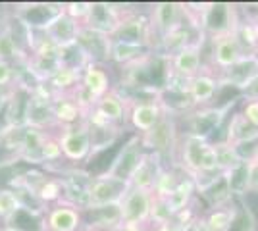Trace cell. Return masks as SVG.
Returning <instances> with one entry per match:
<instances>
[{"mask_svg": "<svg viewBox=\"0 0 258 231\" xmlns=\"http://www.w3.org/2000/svg\"><path fill=\"white\" fill-rule=\"evenodd\" d=\"M177 154H179V164L183 172H187L193 179L201 176L220 174L214 143L201 135L187 133L181 139V143L177 144Z\"/></svg>", "mask_w": 258, "mask_h": 231, "instance_id": "1", "label": "cell"}, {"mask_svg": "<svg viewBox=\"0 0 258 231\" xmlns=\"http://www.w3.org/2000/svg\"><path fill=\"white\" fill-rule=\"evenodd\" d=\"M23 125L33 129H43L56 125L54 123V95L44 83H39L27 93L25 110H23Z\"/></svg>", "mask_w": 258, "mask_h": 231, "instance_id": "2", "label": "cell"}, {"mask_svg": "<svg viewBox=\"0 0 258 231\" xmlns=\"http://www.w3.org/2000/svg\"><path fill=\"white\" fill-rule=\"evenodd\" d=\"M127 191H129V181H123V179L114 176H108V174H100V176L93 177V181L89 185L85 210L118 206Z\"/></svg>", "mask_w": 258, "mask_h": 231, "instance_id": "3", "label": "cell"}, {"mask_svg": "<svg viewBox=\"0 0 258 231\" xmlns=\"http://www.w3.org/2000/svg\"><path fill=\"white\" fill-rule=\"evenodd\" d=\"M152 202L154 193L145 189L129 187L125 197L118 204L119 223H133V225H147L151 223Z\"/></svg>", "mask_w": 258, "mask_h": 231, "instance_id": "4", "label": "cell"}, {"mask_svg": "<svg viewBox=\"0 0 258 231\" xmlns=\"http://www.w3.org/2000/svg\"><path fill=\"white\" fill-rule=\"evenodd\" d=\"M60 148H62V156L66 160L79 164L85 162L87 158L93 154V143H91V131L85 121L72 125V127H64L60 135L56 137Z\"/></svg>", "mask_w": 258, "mask_h": 231, "instance_id": "5", "label": "cell"}, {"mask_svg": "<svg viewBox=\"0 0 258 231\" xmlns=\"http://www.w3.org/2000/svg\"><path fill=\"white\" fill-rule=\"evenodd\" d=\"M116 43H127L149 48L151 44V20L145 14H125L121 16L114 33L110 35Z\"/></svg>", "mask_w": 258, "mask_h": 231, "instance_id": "6", "label": "cell"}, {"mask_svg": "<svg viewBox=\"0 0 258 231\" xmlns=\"http://www.w3.org/2000/svg\"><path fill=\"white\" fill-rule=\"evenodd\" d=\"M141 143L143 148H147L149 152L156 154H166L170 150L177 152V129H175V121H173L172 114H166L162 116V120L152 127L149 133L141 135Z\"/></svg>", "mask_w": 258, "mask_h": 231, "instance_id": "7", "label": "cell"}, {"mask_svg": "<svg viewBox=\"0 0 258 231\" xmlns=\"http://www.w3.org/2000/svg\"><path fill=\"white\" fill-rule=\"evenodd\" d=\"M168 64L172 67V73L183 79H193L203 73V39L197 43H189L168 56Z\"/></svg>", "mask_w": 258, "mask_h": 231, "instance_id": "8", "label": "cell"}, {"mask_svg": "<svg viewBox=\"0 0 258 231\" xmlns=\"http://www.w3.org/2000/svg\"><path fill=\"white\" fill-rule=\"evenodd\" d=\"M76 44L81 48V52L85 54L89 64H104L110 62V48H112V37L104 33H98L95 29L83 27L79 29Z\"/></svg>", "mask_w": 258, "mask_h": 231, "instance_id": "9", "label": "cell"}, {"mask_svg": "<svg viewBox=\"0 0 258 231\" xmlns=\"http://www.w3.org/2000/svg\"><path fill=\"white\" fill-rule=\"evenodd\" d=\"M79 29H81V23L76 22L74 18H70L64 10H60L52 20L46 23L43 29H39V31H41L54 46H58V48H68V46L76 44Z\"/></svg>", "mask_w": 258, "mask_h": 231, "instance_id": "10", "label": "cell"}, {"mask_svg": "<svg viewBox=\"0 0 258 231\" xmlns=\"http://www.w3.org/2000/svg\"><path fill=\"white\" fill-rule=\"evenodd\" d=\"M212 64H214L220 71H226L231 66H235L237 62L245 56L241 44L237 41V37L233 31H227V33H218L212 35Z\"/></svg>", "mask_w": 258, "mask_h": 231, "instance_id": "11", "label": "cell"}, {"mask_svg": "<svg viewBox=\"0 0 258 231\" xmlns=\"http://www.w3.org/2000/svg\"><path fill=\"white\" fill-rule=\"evenodd\" d=\"M183 14H185V6L177 4V2H158L152 6V12L149 16L151 20V35L156 33L162 37L173 33L175 29L183 27Z\"/></svg>", "mask_w": 258, "mask_h": 231, "instance_id": "12", "label": "cell"}, {"mask_svg": "<svg viewBox=\"0 0 258 231\" xmlns=\"http://www.w3.org/2000/svg\"><path fill=\"white\" fill-rule=\"evenodd\" d=\"M143 154H145V148H143V143H141V135H133L127 143L119 148L118 156L114 158L112 164L108 166V170L104 174L119 177L123 181H129V177L133 176V172H135V168L139 164Z\"/></svg>", "mask_w": 258, "mask_h": 231, "instance_id": "13", "label": "cell"}, {"mask_svg": "<svg viewBox=\"0 0 258 231\" xmlns=\"http://www.w3.org/2000/svg\"><path fill=\"white\" fill-rule=\"evenodd\" d=\"M166 114V108L162 106V102L156 99L149 100H139V102H133L131 104V110L127 112L129 123L139 135L149 133L162 120V116Z\"/></svg>", "mask_w": 258, "mask_h": 231, "instance_id": "14", "label": "cell"}, {"mask_svg": "<svg viewBox=\"0 0 258 231\" xmlns=\"http://www.w3.org/2000/svg\"><path fill=\"white\" fill-rule=\"evenodd\" d=\"M254 79H258V54H245L235 66H231L226 71H220V75H218L220 87L231 85L243 93Z\"/></svg>", "mask_w": 258, "mask_h": 231, "instance_id": "15", "label": "cell"}, {"mask_svg": "<svg viewBox=\"0 0 258 231\" xmlns=\"http://www.w3.org/2000/svg\"><path fill=\"white\" fill-rule=\"evenodd\" d=\"M81 225H83L81 208L62 200L54 208H48L44 218V229L48 231H79Z\"/></svg>", "mask_w": 258, "mask_h": 231, "instance_id": "16", "label": "cell"}, {"mask_svg": "<svg viewBox=\"0 0 258 231\" xmlns=\"http://www.w3.org/2000/svg\"><path fill=\"white\" fill-rule=\"evenodd\" d=\"M160 158H162L160 154L145 150V154L141 156L139 164L135 168V172H133V176L129 177V187L152 191L156 179L160 176L162 168H164Z\"/></svg>", "mask_w": 258, "mask_h": 231, "instance_id": "17", "label": "cell"}, {"mask_svg": "<svg viewBox=\"0 0 258 231\" xmlns=\"http://www.w3.org/2000/svg\"><path fill=\"white\" fill-rule=\"evenodd\" d=\"M218 91H220L218 75L206 73V71L189 79V83H187V97L191 100V104L199 106V108H206L216 99Z\"/></svg>", "mask_w": 258, "mask_h": 231, "instance_id": "18", "label": "cell"}, {"mask_svg": "<svg viewBox=\"0 0 258 231\" xmlns=\"http://www.w3.org/2000/svg\"><path fill=\"white\" fill-rule=\"evenodd\" d=\"M121 12H118L112 4H93L91 2V10H89V16L85 18V22L81 23L83 27H89V29H95L98 33L104 35H112L116 25L121 20Z\"/></svg>", "mask_w": 258, "mask_h": 231, "instance_id": "19", "label": "cell"}, {"mask_svg": "<svg viewBox=\"0 0 258 231\" xmlns=\"http://www.w3.org/2000/svg\"><path fill=\"white\" fill-rule=\"evenodd\" d=\"M226 141L227 144L235 146L237 150L245 144H254L258 143V129H254L241 112H235L229 121H227V129H226V137L222 139Z\"/></svg>", "mask_w": 258, "mask_h": 231, "instance_id": "20", "label": "cell"}, {"mask_svg": "<svg viewBox=\"0 0 258 231\" xmlns=\"http://www.w3.org/2000/svg\"><path fill=\"white\" fill-rule=\"evenodd\" d=\"M85 112L79 108L72 95L66 97H54V123L64 127H72L81 121H85Z\"/></svg>", "mask_w": 258, "mask_h": 231, "instance_id": "21", "label": "cell"}, {"mask_svg": "<svg viewBox=\"0 0 258 231\" xmlns=\"http://www.w3.org/2000/svg\"><path fill=\"white\" fill-rule=\"evenodd\" d=\"M195 193H197V183H195V179L189 176V174H187V176L183 174V177L179 179V183H177V187L164 198V202L168 204V208H170V212H172L173 216H177L179 212L189 210V204H191V200H193Z\"/></svg>", "mask_w": 258, "mask_h": 231, "instance_id": "22", "label": "cell"}, {"mask_svg": "<svg viewBox=\"0 0 258 231\" xmlns=\"http://www.w3.org/2000/svg\"><path fill=\"white\" fill-rule=\"evenodd\" d=\"M81 87L89 91L95 99H100L112 91V83L108 71L100 64H89L81 73Z\"/></svg>", "mask_w": 258, "mask_h": 231, "instance_id": "23", "label": "cell"}, {"mask_svg": "<svg viewBox=\"0 0 258 231\" xmlns=\"http://www.w3.org/2000/svg\"><path fill=\"white\" fill-rule=\"evenodd\" d=\"M95 110L104 118L106 121L118 125L121 121L127 118V104H125V99L118 95L116 91H110L104 97H100L97 100V106Z\"/></svg>", "mask_w": 258, "mask_h": 231, "instance_id": "24", "label": "cell"}, {"mask_svg": "<svg viewBox=\"0 0 258 231\" xmlns=\"http://www.w3.org/2000/svg\"><path fill=\"white\" fill-rule=\"evenodd\" d=\"M237 220V208L233 200H229L222 206H212V210L206 214L203 223L205 231H231Z\"/></svg>", "mask_w": 258, "mask_h": 231, "instance_id": "25", "label": "cell"}, {"mask_svg": "<svg viewBox=\"0 0 258 231\" xmlns=\"http://www.w3.org/2000/svg\"><path fill=\"white\" fill-rule=\"evenodd\" d=\"M226 179L227 191L231 197H241L250 191V179H252V166L250 162L243 160L241 164H237L235 168H231L229 172L224 174Z\"/></svg>", "mask_w": 258, "mask_h": 231, "instance_id": "26", "label": "cell"}, {"mask_svg": "<svg viewBox=\"0 0 258 231\" xmlns=\"http://www.w3.org/2000/svg\"><path fill=\"white\" fill-rule=\"evenodd\" d=\"M0 60H2V62H10L14 66H16L18 62L25 60L22 43L16 39V35L12 33V29L8 25L0 31Z\"/></svg>", "mask_w": 258, "mask_h": 231, "instance_id": "27", "label": "cell"}, {"mask_svg": "<svg viewBox=\"0 0 258 231\" xmlns=\"http://www.w3.org/2000/svg\"><path fill=\"white\" fill-rule=\"evenodd\" d=\"M145 52H147L145 46H135V44L112 41L110 62H116V64H121V66H131L135 62H139L141 58H145Z\"/></svg>", "mask_w": 258, "mask_h": 231, "instance_id": "28", "label": "cell"}, {"mask_svg": "<svg viewBox=\"0 0 258 231\" xmlns=\"http://www.w3.org/2000/svg\"><path fill=\"white\" fill-rule=\"evenodd\" d=\"M20 212H22V202L18 198V193L10 187L0 189V221L4 225H10Z\"/></svg>", "mask_w": 258, "mask_h": 231, "instance_id": "29", "label": "cell"}, {"mask_svg": "<svg viewBox=\"0 0 258 231\" xmlns=\"http://www.w3.org/2000/svg\"><path fill=\"white\" fill-rule=\"evenodd\" d=\"M214 146H216V156H218V168H220L222 174H226L231 168H235L237 164L243 162V158L239 156L235 146L227 144L226 141H218V143H214Z\"/></svg>", "mask_w": 258, "mask_h": 231, "instance_id": "30", "label": "cell"}, {"mask_svg": "<svg viewBox=\"0 0 258 231\" xmlns=\"http://www.w3.org/2000/svg\"><path fill=\"white\" fill-rule=\"evenodd\" d=\"M185 174V172H183ZM183 176H177L173 170H168V168H162L160 176L156 179V183H154V189H152V193H154V197L156 198H164L168 197L170 193H172L173 189L177 187V183H179V179Z\"/></svg>", "mask_w": 258, "mask_h": 231, "instance_id": "31", "label": "cell"}, {"mask_svg": "<svg viewBox=\"0 0 258 231\" xmlns=\"http://www.w3.org/2000/svg\"><path fill=\"white\" fill-rule=\"evenodd\" d=\"M37 197L43 204H50V202H60V198L64 197V185L62 179L56 177H46L44 183L37 191Z\"/></svg>", "mask_w": 258, "mask_h": 231, "instance_id": "32", "label": "cell"}, {"mask_svg": "<svg viewBox=\"0 0 258 231\" xmlns=\"http://www.w3.org/2000/svg\"><path fill=\"white\" fill-rule=\"evenodd\" d=\"M18 87V66L0 60V91Z\"/></svg>", "mask_w": 258, "mask_h": 231, "instance_id": "33", "label": "cell"}, {"mask_svg": "<svg viewBox=\"0 0 258 231\" xmlns=\"http://www.w3.org/2000/svg\"><path fill=\"white\" fill-rule=\"evenodd\" d=\"M60 158H64V156H62L60 143H58L56 137L48 135L46 143L43 144V162H58Z\"/></svg>", "mask_w": 258, "mask_h": 231, "instance_id": "34", "label": "cell"}, {"mask_svg": "<svg viewBox=\"0 0 258 231\" xmlns=\"http://www.w3.org/2000/svg\"><path fill=\"white\" fill-rule=\"evenodd\" d=\"M241 114L245 116V120L258 129V99H243V106H241Z\"/></svg>", "mask_w": 258, "mask_h": 231, "instance_id": "35", "label": "cell"}, {"mask_svg": "<svg viewBox=\"0 0 258 231\" xmlns=\"http://www.w3.org/2000/svg\"><path fill=\"white\" fill-rule=\"evenodd\" d=\"M151 223H147V225H133V223H118L116 227L112 231H149Z\"/></svg>", "mask_w": 258, "mask_h": 231, "instance_id": "36", "label": "cell"}, {"mask_svg": "<svg viewBox=\"0 0 258 231\" xmlns=\"http://www.w3.org/2000/svg\"><path fill=\"white\" fill-rule=\"evenodd\" d=\"M154 231H185V227H181L175 220L168 221V223H162V225H156Z\"/></svg>", "mask_w": 258, "mask_h": 231, "instance_id": "37", "label": "cell"}, {"mask_svg": "<svg viewBox=\"0 0 258 231\" xmlns=\"http://www.w3.org/2000/svg\"><path fill=\"white\" fill-rule=\"evenodd\" d=\"M250 166L252 168H258V143H256V146H254V152H252V156H250Z\"/></svg>", "mask_w": 258, "mask_h": 231, "instance_id": "38", "label": "cell"}, {"mask_svg": "<svg viewBox=\"0 0 258 231\" xmlns=\"http://www.w3.org/2000/svg\"><path fill=\"white\" fill-rule=\"evenodd\" d=\"M254 22H256V23H258V16H256V20H254Z\"/></svg>", "mask_w": 258, "mask_h": 231, "instance_id": "39", "label": "cell"}, {"mask_svg": "<svg viewBox=\"0 0 258 231\" xmlns=\"http://www.w3.org/2000/svg\"><path fill=\"white\" fill-rule=\"evenodd\" d=\"M44 231H48V229H44Z\"/></svg>", "mask_w": 258, "mask_h": 231, "instance_id": "40", "label": "cell"}]
</instances>
